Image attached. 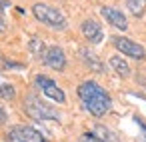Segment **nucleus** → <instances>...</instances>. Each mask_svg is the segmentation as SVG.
Returning <instances> with one entry per match:
<instances>
[{
    "label": "nucleus",
    "instance_id": "6e6552de",
    "mask_svg": "<svg viewBox=\"0 0 146 142\" xmlns=\"http://www.w3.org/2000/svg\"><path fill=\"white\" fill-rule=\"evenodd\" d=\"M82 34H84V38H86L90 44H100L102 38H104L102 26H100V22H96L94 18H88V20L82 22Z\"/></svg>",
    "mask_w": 146,
    "mask_h": 142
},
{
    "label": "nucleus",
    "instance_id": "9d476101",
    "mask_svg": "<svg viewBox=\"0 0 146 142\" xmlns=\"http://www.w3.org/2000/svg\"><path fill=\"white\" fill-rule=\"evenodd\" d=\"M110 66H112V70H114L118 76H122V78L130 76V66L126 64L124 58H120V56H112V58H110Z\"/></svg>",
    "mask_w": 146,
    "mask_h": 142
},
{
    "label": "nucleus",
    "instance_id": "f03ea898",
    "mask_svg": "<svg viewBox=\"0 0 146 142\" xmlns=\"http://www.w3.org/2000/svg\"><path fill=\"white\" fill-rule=\"evenodd\" d=\"M32 14L36 16L38 22H42L48 28H54V30H64L66 28V16L58 8H54V6L38 2V4L32 6Z\"/></svg>",
    "mask_w": 146,
    "mask_h": 142
},
{
    "label": "nucleus",
    "instance_id": "7ed1b4c3",
    "mask_svg": "<svg viewBox=\"0 0 146 142\" xmlns=\"http://www.w3.org/2000/svg\"><path fill=\"white\" fill-rule=\"evenodd\" d=\"M24 110L30 118L38 120V122H42V120H60V114L52 106H48L46 102H42L40 98H36L32 94L24 98Z\"/></svg>",
    "mask_w": 146,
    "mask_h": 142
},
{
    "label": "nucleus",
    "instance_id": "ddd939ff",
    "mask_svg": "<svg viewBox=\"0 0 146 142\" xmlns=\"http://www.w3.org/2000/svg\"><path fill=\"white\" fill-rule=\"evenodd\" d=\"M126 6L134 16H142L144 14V6H146V0H126Z\"/></svg>",
    "mask_w": 146,
    "mask_h": 142
},
{
    "label": "nucleus",
    "instance_id": "423d86ee",
    "mask_svg": "<svg viewBox=\"0 0 146 142\" xmlns=\"http://www.w3.org/2000/svg\"><path fill=\"white\" fill-rule=\"evenodd\" d=\"M112 44L116 46L118 52L130 56V58H136V60H142L146 56V50L144 46H140L138 42L130 40V38H124V36H112Z\"/></svg>",
    "mask_w": 146,
    "mask_h": 142
},
{
    "label": "nucleus",
    "instance_id": "0eeeda50",
    "mask_svg": "<svg viewBox=\"0 0 146 142\" xmlns=\"http://www.w3.org/2000/svg\"><path fill=\"white\" fill-rule=\"evenodd\" d=\"M44 64L50 66L52 70H64L66 68V56H64V50L60 46H50L44 54Z\"/></svg>",
    "mask_w": 146,
    "mask_h": 142
},
{
    "label": "nucleus",
    "instance_id": "2eb2a0df",
    "mask_svg": "<svg viewBox=\"0 0 146 142\" xmlns=\"http://www.w3.org/2000/svg\"><path fill=\"white\" fill-rule=\"evenodd\" d=\"M0 96L2 98H14V88L10 84H0Z\"/></svg>",
    "mask_w": 146,
    "mask_h": 142
},
{
    "label": "nucleus",
    "instance_id": "f8f14e48",
    "mask_svg": "<svg viewBox=\"0 0 146 142\" xmlns=\"http://www.w3.org/2000/svg\"><path fill=\"white\" fill-rule=\"evenodd\" d=\"M28 48H30V54H34L36 58H44V54H46V44L38 38V36H34V38H30V42H28Z\"/></svg>",
    "mask_w": 146,
    "mask_h": 142
},
{
    "label": "nucleus",
    "instance_id": "1a4fd4ad",
    "mask_svg": "<svg viewBox=\"0 0 146 142\" xmlns=\"http://www.w3.org/2000/svg\"><path fill=\"white\" fill-rule=\"evenodd\" d=\"M100 14L106 18V22H110L114 28L118 30H126L128 28V22H126V16L118 10V8H112V6H102L100 8Z\"/></svg>",
    "mask_w": 146,
    "mask_h": 142
},
{
    "label": "nucleus",
    "instance_id": "4468645a",
    "mask_svg": "<svg viewBox=\"0 0 146 142\" xmlns=\"http://www.w3.org/2000/svg\"><path fill=\"white\" fill-rule=\"evenodd\" d=\"M94 134H96L100 140H104V142H118L116 136H114L108 128H104V126H96V128H94Z\"/></svg>",
    "mask_w": 146,
    "mask_h": 142
},
{
    "label": "nucleus",
    "instance_id": "f3484780",
    "mask_svg": "<svg viewBox=\"0 0 146 142\" xmlns=\"http://www.w3.org/2000/svg\"><path fill=\"white\" fill-rule=\"evenodd\" d=\"M6 118H8V116H6V112L0 108V124H6Z\"/></svg>",
    "mask_w": 146,
    "mask_h": 142
},
{
    "label": "nucleus",
    "instance_id": "39448f33",
    "mask_svg": "<svg viewBox=\"0 0 146 142\" xmlns=\"http://www.w3.org/2000/svg\"><path fill=\"white\" fill-rule=\"evenodd\" d=\"M34 84L42 90V94H44L46 98H50V100H54V102H58V104H64V102H66L64 90H62L52 78H48V76H44V74H38V76L34 78Z\"/></svg>",
    "mask_w": 146,
    "mask_h": 142
},
{
    "label": "nucleus",
    "instance_id": "f257e3e1",
    "mask_svg": "<svg viewBox=\"0 0 146 142\" xmlns=\"http://www.w3.org/2000/svg\"><path fill=\"white\" fill-rule=\"evenodd\" d=\"M78 98L82 100L84 108H86L92 116H96V118L104 116V114L110 110V106H112L110 94H108L100 84H96V82H92V80H86V82H82V84L78 86Z\"/></svg>",
    "mask_w": 146,
    "mask_h": 142
},
{
    "label": "nucleus",
    "instance_id": "dca6fc26",
    "mask_svg": "<svg viewBox=\"0 0 146 142\" xmlns=\"http://www.w3.org/2000/svg\"><path fill=\"white\" fill-rule=\"evenodd\" d=\"M134 122H136V124L142 128V142H146V122H144L140 116H134Z\"/></svg>",
    "mask_w": 146,
    "mask_h": 142
},
{
    "label": "nucleus",
    "instance_id": "9b49d317",
    "mask_svg": "<svg viewBox=\"0 0 146 142\" xmlns=\"http://www.w3.org/2000/svg\"><path fill=\"white\" fill-rule=\"evenodd\" d=\"M80 56H82V60L86 62V66H90L94 72H104V66H102V62L92 54V52H88L86 48H82L80 50Z\"/></svg>",
    "mask_w": 146,
    "mask_h": 142
},
{
    "label": "nucleus",
    "instance_id": "a211bd4d",
    "mask_svg": "<svg viewBox=\"0 0 146 142\" xmlns=\"http://www.w3.org/2000/svg\"><path fill=\"white\" fill-rule=\"evenodd\" d=\"M4 30H6V22H4L2 14H0V32H4Z\"/></svg>",
    "mask_w": 146,
    "mask_h": 142
},
{
    "label": "nucleus",
    "instance_id": "20e7f679",
    "mask_svg": "<svg viewBox=\"0 0 146 142\" xmlns=\"http://www.w3.org/2000/svg\"><path fill=\"white\" fill-rule=\"evenodd\" d=\"M6 142H46V140L36 128L18 124V126L10 128V132L6 134Z\"/></svg>",
    "mask_w": 146,
    "mask_h": 142
}]
</instances>
